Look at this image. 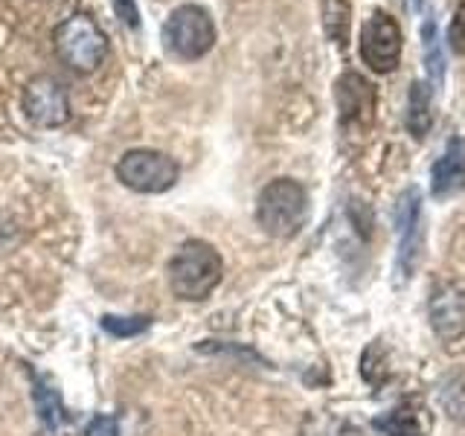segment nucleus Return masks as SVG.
<instances>
[{"label": "nucleus", "instance_id": "obj_9", "mask_svg": "<svg viewBox=\"0 0 465 436\" xmlns=\"http://www.w3.org/2000/svg\"><path fill=\"white\" fill-rule=\"evenodd\" d=\"M338 111L343 128H370L375 116V87L358 73H343L338 79Z\"/></svg>", "mask_w": 465, "mask_h": 436}, {"label": "nucleus", "instance_id": "obj_16", "mask_svg": "<svg viewBox=\"0 0 465 436\" xmlns=\"http://www.w3.org/2000/svg\"><path fill=\"white\" fill-rule=\"evenodd\" d=\"M343 431V421H334L326 416H309L302 425V436H338ZM346 436H361L358 431H349Z\"/></svg>", "mask_w": 465, "mask_h": 436}, {"label": "nucleus", "instance_id": "obj_21", "mask_svg": "<svg viewBox=\"0 0 465 436\" xmlns=\"http://www.w3.org/2000/svg\"><path fill=\"white\" fill-rule=\"evenodd\" d=\"M413 6H421V0H413Z\"/></svg>", "mask_w": 465, "mask_h": 436}, {"label": "nucleus", "instance_id": "obj_1", "mask_svg": "<svg viewBox=\"0 0 465 436\" xmlns=\"http://www.w3.org/2000/svg\"><path fill=\"white\" fill-rule=\"evenodd\" d=\"M224 276V259L210 242L189 239L169 262V285L186 302L207 300Z\"/></svg>", "mask_w": 465, "mask_h": 436}, {"label": "nucleus", "instance_id": "obj_8", "mask_svg": "<svg viewBox=\"0 0 465 436\" xmlns=\"http://www.w3.org/2000/svg\"><path fill=\"white\" fill-rule=\"evenodd\" d=\"M26 116L41 128H58L70 120V102L64 84L53 76H38L26 84L24 94Z\"/></svg>", "mask_w": 465, "mask_h": 436}, {"label": "nucleus", "instance_id": "obj_12", "mask_svg": "<svg viewBox=\"0 0 465 436\" xmlns=\"http://www.w3.org/2000/svg\"><path fill=\"white\" fill-rule=\"evenodd\" d=\"M433 125V94L428 82H413L407 94V128L416 140H421Z\"/></svg>", "mask_w": 465, "mask_h": 436}, {"label": "nucleus", "instance_id": "obj_18", "mask_svg": "<svg viewBox=\"0 0 465 436\" xmlns=\"http://www.w3.org/2000/svg\"><path fill=\"white\" fill-rule=\"evenodd\" d=\"M448 44H450V50H454V53L465 55V0L460 4L454 21H450V26H448Z\"/></svg>", "mask_w": 465, "mask_h": 436}, {"label": "nucleus", "instance_id": "obj_15", "mask_svg": "<svg viewBox=\"0 0 465 436\" xmlns=\"http://www.w3.org/2000/svg\"><path fill=\"white\" fill-rule=\"evenodd\" d=\"M149 326H152L149 317H114V314L102 317V329L114 334V338H137Z\"/></svg>", "mask_w": 465, "mask_h": 436}, {"label": "nucleus", "instance_id": "obj_11", "mask_svg": "<svg viewBox=\"0 0 465 436\" xmlns=\"http://www.w3.org/2000/svg\"><path fill=\"white\" fill-rule=\"evenodd\" d=\"M465 189V137H450L430 169L433 198H448Z\"/></svg>", "mask_w": 465, "mask_h": 436}, {"label": "nucleus", "instance_id": "obj_20", "mask_svg": "<svg viewBox=\"0 0 465 436\" xmlns=\"http://www.w3.org/2000/svg\"><path fill=\"white\" fill-rule=\"evenodd\" d=\"M84 436H120V428H116L114 416H94Z\"/></svg>", "mask_w": 465, "mask_h": 436}, {"label": "nucleus", "instance_id": "obj_6", "mask_svg": "<svg viewBox=\"0 0 465 436\" xmlns=\"http://www.w3.org/2000/svg\"><path fill=\"white\" fill-rule=\"evenodd\" d=\"M399 222V259H396V276L399 282L411 280L416 273L421 256H425V227H421V195L419 189L411 186L399 198L396 210Z\"/></svg>", "mask_w": 465, "mask_h": 436}, {"label": "nucleus", "instance_id": "obj_5", "mask_svg": "<svg viewBox=\"0 0 465 436\" xmlns=\"http://www.w3.org/2000/svg\"><path fill=\"white\" fill-rule=\"evenodd\" d=\"M178 164L154 149H131L120 157L116 164V178H120L128 189L143 195H157L166 193L174 183H178Z\"/></svg>", "mask_w": 465, "mask_h": 436}, {"label": "nucleus", "instance_id": "obj_17", "mask_svg": "<svg viewBox=\"0 0 465 436\" xmlns=\"http://www.w3.org/2000/svg\"><path fill=\"white\" fill-rule=\"evenodd\" d=\"M425 58H428V70L430 76L440 82L442 79V55H440V44H436V24H425Z\"/></svg>", "mask_w": 465, "mask_h": 436}, {"label": "nucleus", "instance_id": "obj_10", "mask_svg": "<svg viewBox=\"0 0 465 436\" xmlns=\"http://www.w3.org/2000/svg\"><path fill=\"white\" fill-rule=\"evenodd\" d=\"M430 326L436 338L445 343H457L465 334V300L454 285H440L430 294Z\"/></svg>", "mask_w": 465, "mask_h": 436}, {"label": "nucleus", "instance_id": "obj_19", "mask_svg": "<svg viewBox=\"0 0 465 436\" xmlns=\"http://www.w3.org/2000/svg\"><path fill=\"white\" fill-rule=\"evenodd\" d=\"M111 6L116 12V18H120L125 26H131V29L140 26V9L134 0H111Z\"/></svg>", "mask_w": 465, "mask_h": 436}, {"label": "nucleus", "instance_id": "obj_3", "mask_svg": "<svg viewBox=\"0 0 465 436\" xmlns=\"http://www.w3.org/2000/svg\"><path fill=\"white\" fill-rule=\"evenodd\" d=\"M53 44L58 58L76 73H94L105 62L108 53L105 33L87 15H73L64 24H58V29L53 33Z\"/></svg>", "mask_w": 465, "mask_h": 436}, {"label": "nucleus", "instance_id": "obj_7", "mask_svg": "<svg viewBox=\"0 0 465 436\" xmlns=\"http://www.w3.org/2000/svg\"><path fill=\"white\" fill-rule=\"evenodd\" d=\"M361 58L375 73L396 70L401 58V29L387 12H372L361 29Z\"/></svg>", "mask_w": 465, "mask_h": 436}, {"label": "nucleus", "instance_id": "obj_4", "mask_svg": "<svg viewBox=\"0 0 465 436\" xmlns=\"http://www.w3.org/2000/svg\"><path fill=\"white\" fill-rule=\"evenodd\" d=\"M163 41L183 62H195V58L207 55L215 44V24L210 18V12L198 4L178 6L163 26Z\"/></svg>", "mask_w": 465, "mask_h": 436}, {"label": "nucleus", "instance_id": "obj_14", "mask_svg": "<svg viewBox=\"0 0 465 436\" xmlns=\"http://www.w3.org/2000/svg\"><path fill=\"white\" fill-rule=\"evenodd\" d=\"M35 404H38V413L44 419V425H47L50 431H55L58 421H62V401H58L55 390L41 384L38 378H35Z\"/></svg>", "mask_w": 465, "mask_h": 436}, {"label": "nucleus", "instance_id": "obj_2", "mask_svg": "<svg viewBox=\"0 0 465 436\" xmlns=\"http://www.w3.org/2000/svg\"><path fill=\"white\" fill-rule=\"evenodd\" d=\"M256 222L273 239H294L309 222V193L291 178H276L259 193Z\"/></svg>", "mask_w": 465, "mask_h": 436}, {"label": "nucleus", "instance_id": "obj_13", "mask_svg": "<svg viewBox=\"0 0 465 436\" xmlns=\"http://www.w3.org/2000/svg\"><path fill=\"white\" fill-rule=\"evenodd\" d=\"M375 428L387 436H425V428L419 425L416 413L407 411V407H396V411H390L387 416H378Z\"/></svg>", "mask_w": 465, "mask_h": 436}]
</instances>
